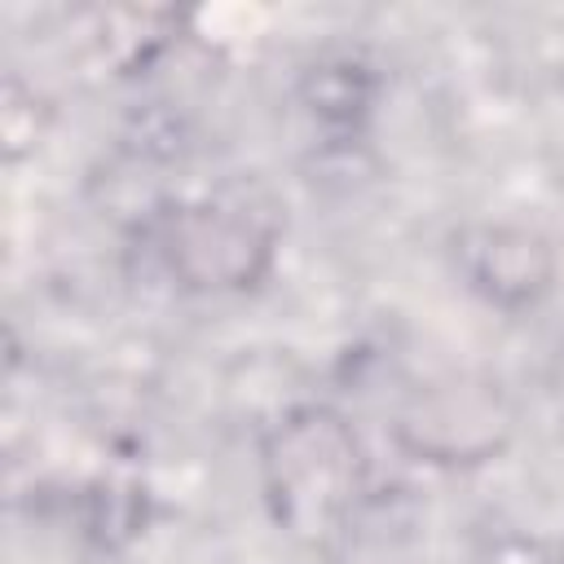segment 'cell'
<instances>
[{"mask_svg": "<svg viewBox=\"0 0 564 564\" xmlns=\"http://www.w3.org/2000/svg\"><path fill=\"white\" fill-rule=\"evenodd\" d=\"M264 489L282 529L295 538L330 533L361 489L352 427L326 405L291 410L264 441Z\"/></svg>", "mask_w": 564, "mask_h": 564, "instance_id": "obj_1", "label": "cell"}, {"mask_svg": "<svg viewBox=\"0 0 564 564\" xmlns=\"http://www.w3.org/2000/svg\"><path fill=\"white\" fill-rule=\"evenodd\" d=\"M278 225L260 198H207L181 207L167 225V264L194 291H234L251 286L273 256Z\"/></svg>", "mask_w": 564, "mask_h": 564, "instance_id": "obj_2", "label": "cell"}, {"mask_svg": "<svg viewBox=\"0 0 564 564\" xmlns=\"http://www.w3.org/2000/svg\"><path fill=\"white\" fill-rule=\"evenodd\" d=\"M471 282L498 304H529L551 282V251L529 229H480L467 247Z\"/></svg>", "mask_w": 564, "mask_h": 564, "instance_id": "obj_3", "label": "cell"}]
</instances>
